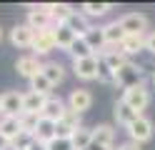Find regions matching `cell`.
<instances>
[{
    "label": "cell",
    "mask_w": 155,
    "mask_h": 150,
    "mask_svg": "<svg viewBox=\"0 0 155 150\" xmlns=\"http://www.w3.org/2000/svg\"><path fill=\"white\" fill-rule=\"evenodd\" d=\"M43 105H45V98L28 90L23 93V113H33V115H40L43 113Z\"/></svg>",
    "instance_id": "cell-21"
},
{
    "label": "cell",
    "mask_w": 155,
    "mask_h": 150,
    "mask_svg": "<svg viewBox=\"0 0 155 150\" xmlns=\"http://www.w3.org/2000/svg\"><path fill=\"white\" fill-rule=\"evenodd\" d=\"M113 83L118 85V88H123V90H128V88H133V85L143 83V68L128 60L120 70H115V73H113Z\"/></svg>",
    "instance_id": "cell-2"
},
{
    "label": "cell",
    "mask_w": 155,
    "mask_h": 150,
    "mask_svg": "<svg viewBox=\"0 0 155 150\" xmlns=\"http://www.w3.org/2000/svg\"><path fill=\"white\" fill-rule=\"evenodd\" d=\"M33 35H35V30L28 28V23H20V25H15V28L10 30V43H13L15 48L25 50V48L33 45Z\"/></svg>",
    "instance_id": "cell-13"
},
{
    "label": "cell",
    "mask_w": 155,
    "mask_h": 150,
    "mask_svg": "<svg viewBox=\"0 0 155 150\" xmlns=\"http://www.w3.org/2000/svg\"><path fill=\"white\" fill-rule=\"evenodd\" d=\"M153 133H155V125H153V120L145 118V115H138V118L128 125V135H130L133 143H138V145L153 140Z\"/></svg>",
    "instance_id": "cell-3"
},
{
    "label": "cell",
    "mask_w": 155,
    "mask_h": 150,
    "mask_svg": "<svg viewBox=\"0 0 155 150\" xmlns=\"http://www.w3.org/2000/svg\"><path fill=\"white\" fill-rule=\"evenodd\" d=\"M65 25L75 33V38H85V35L90 33V23H88V18H85L83 13H78V10H73V13L68 15Z\"/></svg>",
    "instance_id": "cell-17"
},
{
    "label": "cell",
    "mask_w": 155,
    "mask_h": 150,
    "mask_svg": "<svg viewBox=\"0 0 155 150\" xmlns=\"http://www.w3.org/2000/svg\"><path fill=\"white\" fill-rule=\"evenodd\" d=\"M85 40H88V45H90L93 50H103V48H105V43H103V30H100V28H90V33L85 35Z\"/></svg>",
    "instance_id": "cell-28"
},
{
    "label": "cell",
    "mask_w": 155,
    "mask_h": 150,
    "mask_svg": "<svg viewBox=\"0 0 155 150\" xmlns=\"http://www.w3.org/2000/svg\"><path fill=\"white\" fill-rule=\"evenodd\" d=\"M118 150H143L138 143H133V140H128V143H123V145H118Z\"/></svg>",
    "instance_id": "cell-33"
},
{
    "label": "cell",
    "mask_w": 155,
    "mask_h": 150,
    "mask_svg": "<svg viewBox=\"0 0 155 150\" xmlns=\"http://www.w3.org/2000/svg\"><path fill=\"white\" fill-rule=\"evenodd\" d=\"M118 23H120L125 35H145V30H148V15H143V13H128V15H123Z\"/></svg>",
    "instance_id": "cell-6"
},
{
    "label": "cell",
    "mask_w": 155,
    "mask_h": 150,
    "mask_svg": "<svg viewBox=\"0 0 155 150\" xmlns=\"http://www.w3.org/2000/svg\"><path fill=\"white\" fill-rule=\"evenodd\" d=\"M113 10L110 3H85L83 5V15L85 18H103V15H108Z\"/></svg>",
    "instance_id": "cell-27"
},
{
    "label": "cell",
    "mask_w": 155,
    "mask_h": 150,
    "mask_svg": "<svg viewBox=\"0 0 155 150\" xmlns=\"http://www.w3.org/2000/svg\"><path fill=\"white\" fill-rule=\"evenodd\" d=\"M55 138V123L53 120H48V118H38V125H35V130H33V140L35 143H50V140Z\"/></svg>",
    "instance_id": "cell-15"
},
{
    "label": "cell",
    "mask_w": 155,
    "mask_h": 150,
    "mask_svg": "<svg viewBox=\"0 0 155 150\" xmlns=\"http://www.w3.org/2000/svg\"><path fill=\"white\" fill-rule=\"evenodd\" d=\"M30 90L38 93V95H43V98H50V95H53V85H50V80H48L43 73L35 75V78L30 80Z\"/></svg>",
    "instance_id": "cell-26"
},
{
    "label": "cell",
    "mask_w": 155,
    "mask_h": 150,
    "mask_svg": "<svg viewBox=\"0 0 155 150\" xmlns=\"http://www.w3.org/2000/svg\"><path fill=\"white\" fill-rule=\"evenodd\" d=\"M38 118H40V115H33V113H20V115H18L20 128L25 130V133H30V135H33V130H35V125H38Z\"/></svg>",
    "instance_id": "cell-29"
},
{
    "label": "cell",
    "mask_w": 155,
    "mask_h": 150,
    "mask_svg": "<svg viewBox=\"0 0 155 150\" xmlns=\"http://www.w3.org/2000/svg\"><path fill=\"white\" fill-rule=\"evenodd\" d=\"M73 73L80 78V80H98L100 78V55L95 53L90 58L73 60Z\"/></svg>",
    "instance_id": "cell-4"
},
{
    "label": "cell",
    "mask_w": 155,
    "mask_h": 150,
    "mask_svg": "<svg viewBox=\"0 0 155 150\" xmlns=\"http://www.w3.org/2000/svg\"><path fill=\"white\" fill-rule=\"evenodd\" d=\"M153 83H155V73H153Z\"/></svg>",
    "instance_id": "cell-37"
},
{
    "label": "cell",
    "mask_w": 155,
    "mask_h": 150,
    "mask_svg": "<svg viewBox=\"0 0 155 150\" xmlns=\"http://www.w3.org/2000/svg\"><path fill=\"white\" fill-rule=\"evenodd\" d=\"M0 118H3V113H0Z\"/></svg>",
    "instance_id": "cell-38"
},
{
    "label": "cell",
    "mask_w": 155,
    "mask_h": 150,
    "mask_svg": "<svg viewBox=\"0 0 155 150\" xmlns=\"http://www.w3.org/2000/svg\"><path fill=\"white\" fill-rule=\"evenodd\" d=\"M100 30H103V43H105V48H120V43L125 40V33H123V28H120L118 20L103 25Z\"/></svg>",
    "instance_id": "cell-14"
},
{
    "label": "cell",
    "mask_w": 155,
    "mask_h": 150,
    "mask_svg": "<svg viewBox=\"0 0 155 150\" xmlns=\"http://www.w3.org/2000/svg\"><path fill=\"white\" fill-rule=\"evenodd\" d=\"M70 140H73V148H75V150H88L90 143H93V128L80 125V128L70 135Z\"/></svg>",
    "instance_id": "cell-22"
},
{
    "label": "cell",
    "mask_w": 155,
    "mask_h": 150,
    "mask_svg": "<svg viewBox=\"0 0 155 150\" xmlns=\"http://www.w3.org/2000/svg\"><path fill=\"white\" fill-rule=\"evenodd\" d=\"M28 150H45V145H43V143H35V140H33V145L28 148Z\"/></svg>",
    "instance_id": "cell-35"
},
{
    "label": "cell",
    "mask_w": 155,
    "mask_h": 150,
    "mask_svg": "<svg viewBox=\"0 0 155 150\" xmlns=\"http://www.w3.org/2000/svg\"><path fill=\"white\" fill-rule=\"evenodd\" d=\"M68 53H70L73 60H80V58H90V55H95V50L88 45V40H85V38H75V43L70 45V50H68Z\"/></svg>",
    "instance_id": "cell-25"
},
{
    "label": "cell",
    "mask_w": 155,
    "mask_h": 150,
    "mask_svg": "<svg viewBox=\"0 0 155 150\" xmlns=\"http://www.w3.org/2000/svg\"><path fill=\"white\" fill-rule=\"evenodd\" d=\"M68 108L75 110V113H88V110L93 108V93L88 88H75L70 90V95H68Z\"/></svg>",
    "instance_id": "cell-7"
},
{
    "label": "cell",
    "mask_w": 155,
    "mask_h": 150,
    "mask_svg": "<svg viewBox=\"0 0 155 150\" xmlns=\"http://www.w3.org/2000/svg\"><path fill=\"white\" fill-rule=\"evenodd\" d=\"M30 50H33L35 58H43V55H48V53H53V50H55L53 28H50V30H40V33H35V35H33V45H30Z\"/></svg>",
    "instance_id": "cell-9"
},
{
    "label": "cell",
    "mask_w": 155,
    "mask_h": 150,
    "mask_svg": "<svg viewBox=\"0 0 155 150\" xmlns=\"http://www.w3.org/2000/svg\"><path fill=\"white\" fill-rule=\"evenodd\" d=\"M123 103L128 105L130 110H135L138 115H143V110L150 105V90L145 88V83H138V85H133L128 90H123Z\"/></svg>",
    "instance_id": "cell-1"
},
{
    "label": "cell",
    "mask_w": 155,
    "mask_h": 150,
    "mask_svg": "<svg viewBox=\"0 0 155 150\" xmlns=\"http://www.w3.org/2000/svg\"><path fill=\"white\" fill-rule=\"evenodd\" d=\"M145 50L155 55V30H153V33H148V35H145Z\"/></svg>",
    "instance_id": "cell-32"
},
{
    "label": "cell",
    "mask_w": 155,
    "mask_h": 150,
    "mask_svg": "<svg viewBox=\"0 0 155 150\" xmlns=\"http://www.w3.org/2000/svg\"><path fill=\"white\" fill-rule=\"evenodd\" d=\"M113 115H115V123H118V125H125V128H128V125L133 123V120L138 118V113H135V110H130L128 105L123 103V100H118V103H115V108H113Z\"/></svg>",
    "instance_id": "cell-24"
},
{
    "label": "cell",
    "mask_w": 155,
    "mask_h": 150,
    "mask_svg": "<svg viewBox=\"0 0 155 150\" xmlns=\"http://www.w3.org/2000/svg\"><path fill=\"white\" fill-rule=\"evenodd\" d=\"M28 28H33L35 33H40V30L55 28V23H53V18L48 15L40 5H38V8H33V10H28Z\"/></svg>",
    "instance_id": "cell-11"
},
{
    "label": "cell",
    "mask_w": 155,
    "mask_h": 150,
    "mask_svg": "<svg viewBox=\"0 0 155 150\" xmlns=\"http://www.w3.org/2000/svg\"><path fill=\"white\" fill-rule=\"evenodd\" d=\"M80 125H83L80 113H75V110L68 108L65 113H63V118L55 123V138H70V135H73Z\"/></svg>",
    "instance_id": "cell-5"
},
{
    "label": "cell",
    "mask_w": 155,
    "mask_h": 150,
    "mask_svg": "<svg viewBox=\"0 0 155 150\" xmlns=\"http://www.w3.org/2000/svg\"><path fill=\"white\" fill-rule=\"evenodd\" d=\"M68 110V103L63 98H58V95H50V98H45V105H43V118L48 120H53V123H58V120L63 118V113Z\"/></svg>",
    "instance_id": "cell-12"
},
{
    "label": "cell",
    "mask_w": 155,
    "mask_h": 150,
    "mask_svg": "<svg viewBox=\"0 0 155 150\" xmlns=\"http://www.w3.org/2000/svg\"><path fill=\"white\" fill-rule=\"evenodd\" d=\"M0 113L3 115H20L23 113V93L8 90L0 95Z\"/></svg>",
    "instance_id": "cell-10"
},
{
    "label": "cell",
    "mask_w": 155,
    "mask_h": 150,
    "mask_svg": "<svg viewBox=\"0 0 155 150\" xmlns=\"http://www.w3.org/2000/svg\"><path fill=\"white\" fill-rule=\"evenodd\" d=\"M93 143L95 145H103V148H113L115 143V128L113 125H95L93 128Z\"/></svg>",
    "instance_id": "cell-19"
},
{
    "label": "cell",
    "mask_w": 155,
    "mask_h": 150,
    "mask_svg": "<svg viewBox=\"0 0 155 150\" xmlns=\"http://www.w3.org/2000/svg\"><path fill=\"white\" fill-rule=\"evenodd\" d=\"M30 145H33V135H30V133H25V130H23V133H18V138L10 143L13 150H28Z\"/></svg>",
    "instance_id": "cell-30"
},
{
    "label": "cell",
    "mask_w": 155,
    "mask_h": 150,
    "mask_svg": "<svg viewBox=\"0 0 155 150\" xmlns=\"http://www.w3.org/2000/svg\"><path fill=\"white\" fill-rule=\"evenodd\" d=\"M43 75L50 80V85L55 88V85H60V83H65V65L63 63H58V60H48V63H43Z\"/></svg>",
    "instance_id": "cell-16"
},
{
    "label": "cell",
    "mask_w": 155,
    "mask_h": 150,
    "mask_svg": "<svg viewBox=\"0 0 155 150\" xmlns=\"http://www.w3.org/2000/svg\"><path fill=\"white\" fill-rule=\"evenodd\" d=\"M18 133H23L18 115H3V118H0V135H3V138H8L13 143V140L18 138Z\"/></svg>",
    "instance_id": "cell-20"
},
{
    "label": "cell",
    "mask_w": 155,
    "mask_h": 150,
    "mask_svg": "<svg viewBox=\"0 0 155 150\" xmlns=\"http://www.w3.org/2000/svg\"><path fill=\"white\" fill-rule=\"evenodd\" d=\"M113 150H118V148H113Z\"/></svg>",
    "instance_id": "cell-39"
},
{
    "label": "cell",
    "mask_w": 155,
    "mask_h": 150,
    "mask_svg": "<svg viewBox=\"0 0 155 150\" xmlns=\"http://www.w3.org/2000/svg\"><path fill=\"white\" fill-rule=\"evenodd\" d=\"M0 40H3V30H0Z\"/></svg>",
    "instance_id": "cell-36"
},
{
    "label": "cell",
    "mask_w": 155,
    "mask_h": 150,
    "mask_svg": "<svg viewBox=\"0 0 155 150\" xmlns=\"http://www.w3.org/2000/svg\"><path fill=\"white\" fill-rule=\"evenodd\" d=\"M15 70H18V75H20V78L33 80L35 75L43 73V63H40V58H35V55H23V58H18Z\"/></svg>",
    "instance_id": "cell-8"
},
{
    "label": "cell",
    "mask_w": 155,
    "mask_h": 150,
    "mask_svg": "<svg viewBox=\"0 0 155 150\" xmlns=\"http://www.w3.org/2000/svg\"><path fill=\"white\" fill-rule=\"evenodd\" d=\"M45 150H75L70 138H53L50 143H45Z\"/></svg>",
    "instance_id": "cell-31"
},
{
    "label": "cell",
    "mask_w": 155,
    "mask_h": 150,
    "mask_svg": "<svg viewBox=\"0 0 155 150\" xmlns=\"http://www.w3.org/2000/svg\"><path fill=\"white\" fill-rule=\"evenodd\" d=\"M53 40H55V48H60V50H70V45L75 43V33L70 28H68L65 23L60 25H55L53 28Z\"/></svg>",
    "instance_id": "cell-18"
},
{
    "label": "cell",
    "mask_w": 155,
    "mask_h": 150,
    "mask_svg": "<svg viewBox=\"0 0 155 150\" xmlns=\"http://www.w3.org/2000/svg\"><path fill=\"white\" fill-rule=\"evenodd\" d=\"M0 150H13V148H10V140L3 138V135H0Z\"/></svg>",
    "instance_id": "cell-34"
},
{
    "label": "cell",
    "mask_w": 155,
    "mask_h": 150,
    "mask_svg": "<svg viewBox=\"0 0 155 150\" xmlns=\"http://www.w3.org/2000/svg\"><path fill=\"white\" fill-rule=\"evenodd\" d=\"M120 50L125 55H138L140 50H145V35H125V40L120 43Z\"/></svg>",
    "instance_id": "cell-23"
}]
</instances>
